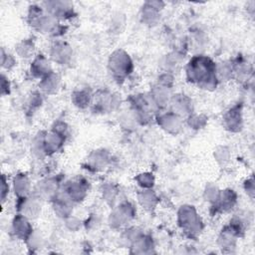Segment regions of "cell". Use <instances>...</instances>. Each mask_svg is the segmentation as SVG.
<instances>
[{
	"mask_svg": "<svg viewBox=\"0 0 255 255\" xmlns=\"http://www.w3.org/2000/svg\"><path fill=\"white\" fill-rule=\"evenodd\" d=\"M206 63L204 62L203 59H199L198 61H195L193 64L190 63V67L188 70V75L190 76V79H192L193 81H197V82H202L203 83V78L209 79L211 80V69H210V64H207V66L205 65Z\"/></svg>",
	"mask_w": 255,
	"mask_h": 255,
	"instance_id": "6da1fadb",
	"label": "cell"
}]
</instances>
